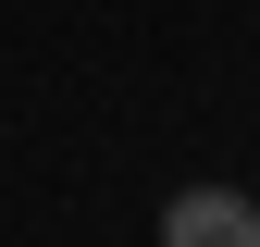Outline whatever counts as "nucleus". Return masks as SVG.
<instances>
[{
	"instance_id": "obj_1",
	"label": "nucleus",
	"mask_w": 260,
	"mask_h": 247,
	"mask_svg": "<svg viewBox=\"0 0 260 247\" xmlns=\"http://www.w3.org/2000/svg\"><path fill=\"white\" fill-rule=\"evenodd\" d=\"M161 247H260V198L248 185H186L161 210Z\"/></svg>"
}]
</instances>
